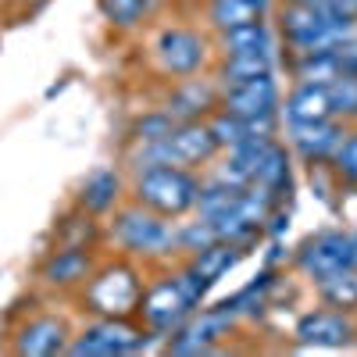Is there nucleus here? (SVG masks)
<instances>
[{
    "label": "nucleus",
    "mask_w": 357,
    "mask_h": 357,
    "mask_svg": "<svg viewBox=\"0 0 357 357\" xmlns=\"http://www.w3.org/2000/svg\"><path fill=\"white\" fill-rule=\"evenodd\" d=\"M200 193V178L193 168H178V165H151L139 168L132 178V204L146 207L161 218H183L197 207Z\"/></svg>",
    "instance_id": "1"
},
{
    "label": "nucleus",
    "mask_w": 357,
    "mask_h": 357,
    "mask_svg": "<svg viewBox=\"0 0 357 357\" xmlns=\"http://www.w3.org/2000/svg\"><path fill=\"white\" fill-rule=\"evenodd\" d=\"M143 279L132 264L114 261L104 268H93L82 289V304L89 314L97 318H132L139 314V301H143Z\"/></svg>",
    "instance_id": "2"
},
{
    "label": "nucleus",
    "mask_w": 357,
    "mask_h": 357,
    "mask_svg": "<svg viewBox=\"0 0 357 357\" xmlns=\"http://www.w3.org/2000/svg\"><path fill=\"white\" fill-rule=\"evenodd\" d=\"M282 36L293 47V54L311 50H333L340 40L354 33V22L325 11L321 4H282Z\"/></svg>",
    "instance_id": "3"
},
{
    "label": "nucleus",
    "mask_w": 357,
    "mask_h": 357,
    "mask_svg": "<svg viewBox=\"0 0 357 357\" xmlns=\"http://www.w3.org/2000/svg\"><path fill=\"white\" fill-rule=\"evenodd\" d=\"M111 236L126 254H168L175 247V229L168 225V218L146 211L139 204H129L114 215Z\"/></svg>",
    "instance_id": "4"
},
{
    "label": "nucleus",
    "mask_w": 357,
    "mask_h": 357,
    "mask_svg": "<svg viewBox=\"0 0 357 357\" xmlns=\"http://www.w3.org/2000/svg\"><path fill=\"white\" fill-rule=\"evenodd\" d=\"M146 343V329L132 325L129 318H97L89 321L79 336L68 340L72 357H114V354H132Z\"/></svg>",
    "instance_id": "5"
},
{
    "label": "nucleus",
    "mask_w": 357,
    "mask_h": 357,
    "mask_svg": "<svg viewBox=\"0 0 357 357\" xmlns=\"http://www.w3.org/2000/svg\"><path fill=\"white\" fill-rule=\"evenodd\" d=\"M193 301L183 293L178 279H158L154 286L143 289L139 301V314H143V329L151 336H172L186 325V318L193 314Z\"/></svg>",
    "instance_id": "6"
},
{
    "label": "nucleus",
    "mask_w": 357,
    "mask_h": 357,
    "mask_svg": "<svg viewBox=\"0 0 357 357\" xmlns=\"http://www.w3.org/2000/svg\"><path fill=\"white\" fill-rule=\"evenodd\" d=\"M296 268L314 282L333 275V272H343V268H357L354 236L340 232V229H325V232L307 236L301 243V250H296Z\"/></svg>",
    "instance_id": "7"
},
{
    "label": "nucleus",
    "mask_w": 357,
    "mask_h": 357,
    "mask_svg": "<svg viewBox=\"0 0 357 357\" xmlns=\"http://www.w3.org/2000/svg\"><path fill=\"white\" fill-rule=\"evenodd\" d=\"M232 321H236V314L225 304H218L215 311H204L197 318L190 314L183 329L168 336V350L172 354H211L229 336Z\"/></svg>",
    "instance_id": "8"
},
{
    "label": "nucleus",
    "mask_w": 357,
    "mask_h": 357,
    "mask_svg": "<svg viewBox=\"0 0 357 357\" xmlns=\"http://www.w3.org/2000/svg\"><path fill=\"white\" fill-rule=\"evenodd\" d=\"M154 54H158L161 72H165V75H175V79L197 75V72L204 68V57H207L204 40L193 33V29H178V25H175V29H165V33L158 36Z\"/></svg>",
    "instance_id": "9"
},
{
    "label": "nucleus",
    "mask_w": 357,
    "mask_h": 357,
    "mask_svg": "<svg viewBox=\"0 0 357 357\" xmlns=\"http://www.w3.org/2000/svg\"><path fill=\"white\" fill-rule=\"evenodd\" d=\"M222 111L240 118H275L279 111V86L272 75H257L243 82L222 86Z\"/></svg>",
    "instance_id": "10"
},
{
    "label": "nucleus",
    "mask_w": 357,
    "mask_h": 357,
    "mask_svg": "<svg viewBox=\"0 0 357 357\" xmlns=\"http://www.w3.org/2000/svg\"><path fill=\"white\" fill-rule=\"evenodd\" d=\"M347 126L343 118H321V122H304V126H289V139H293V151L301 154L304 165L318 168V165H329L336 146L343 143Z\"/></svg>",
    "instance_id": "11"
},
{
    "label": "nucleus",
    "mask_w": 357,
    "mask_h": 357,
    "mask_svg": "<svg viewBox=\"0 0 357 357\" xmlns=\"http://www.w3.org/2000/svg\"><path fill=\"white\" fill-rule=\"evenodd\" d=\"M296 343L301 347H343L354 340V321L347 311L336 307H318L307 311L301 321H296Z\"/></svg>",
    "instance_id": "12"
},
{
    "label": "nucleus",
    "mask_w": 357,
    "mask_h": 357,
    "mask_svg": "<svg viewBox=\"0 0 357 357\" xmlns=\"http://www.w3.org/2000/svg\"><path fill=\"white\" fill-rule=\"evenodd\" d=\"M218 107H222V89L190 75L172 89L165 111L175 118V122H204V118H211Z\"/></svg>",
    "instance_id": "13"
},
{
    "label": "nucleus",
    "mask_w": 357,
    "mask_h": 357,
    "mask_svg": "<svg viewBox=\"0 0 357 357\" xmlns=\"http://www.w3.org/2000/svg\"><path fill=\"white\" fill-rule=\"evenodd\" d=\"M68 325L54 314H40L33 321H25L15 336V354L22 357H54L68 350Z\"/></svg>",
    "instance_id": "14"
},
{
    "label": "nucleus",
    "mask_w": 357,
    "mask_h": 357,
    "mask_svg": "<svg viewBox=\"0 0 357 357\" xmlns=\"http://www.w3.org/2000/svg\"><path fill=\"white\" fill-rule=\"evenodd\" d=\"M93 272V257H89V247H57L43 257L40 264V279L47 286H57V289H68V286H79L89 279Z\"/></svg>",
    "instance_id": "15"
},
{
    "label": "nucleus",
    "mask_w": 357,
    "mask_h": 357,
    "mask_svg": "<svg viewBox=\"0 0 357 357\" xmlns=\"http://www.w3.org/2000/svg\"><path fill=\"white\" fill-rule=\"evenodd\" d=\"M286 122L289 126H304V122H321L333 118V97L325 82H296L293 93L286 97Z\"/></svg>",
    "instance_id": "16"
},
{
    "label": "nucleus",
    "mask_w": 357,
    "mask_h": 357,
    "mask_svg": "<svg viewBox=\"0 0 357 357\" xmlns=\"http://www.w3.org/2000/svg\"><path fill=\"white\" fill-rule=\"evenodd\" d=\"M122 200V175L114 168H97L82 178L79 186V207L82 215H107Z\"/></svg>",
    "instance_id": "17"
},
{
    "label": "nucleus",
    "mask_w": 357,
    "mask_h": 357,
    "mask_svg": "<svg viewBox=\"0 0 357 357\" xmlns=\"http://www.w3.org/2000/svg\"><path fill=\"white\" fill-rule=\"evenodd\" d=\"M236 261H240V247H236V243H222V240H215L211 247L197 250V254H193V261H190L186 268H190V272H193L207 289H211V286L229 272V268H232Z\"/></svg>",
    "instance_id": "18"
},
{
    "label": "nucleus",
    "mask_w": 357,
    "mask_h": 357,
    "mask_svg": "<svg viewBox=\"0 0 357 357\" xmlns=\"http://www.w3.org/2000/svg\"><path fill=\"white\" fill-rule=\"evenodd\" d=\"M261 18H264V0H211V4H207V22H211L218 33L254 25Z\"/></svg>",
    "instance_id": "19"
},
{
    "label": "nucleus",
    "mask_w": 357,
    "mask_h": 357,
    "mask_svg": "<svg viewBox=\"0 0 357 357\" xmlns=\"http://www.w3.org/2000/svg\"><path fill=\"white\" fill-rule=\"evenodd\" d=\"M318 286V296L325 307H336V311H347L354 314L357 311V268H343V272H333L314 282Z\"/></svg>",
    "instance_id": "20"
},
{
    "label": "nucleus",
    "mask_w": 357,
    "mask_h": 357,
    "mask_svg": "<svg viewBox=\"0 0 357 357\" xmlns=\"http://www.w3.org/2000/svg\"><path fill=\"white\" fill-rule=\"evenodd\" d=\"M218 75H222V86L257 79V75H272V54H225Z\"/></svg>",
    "instance_id": "21"
},
{
    "label": "nucleus",
    "mask_w": 357,
    "mask_h": 357,
    "mask_svg": "<svg viewBox=\"0 0 357 357\" xmlns=\"http://www.w3.org/2000/svg\"><path fill=\"white\" fill-rule=\"evenodd\" d=\"M222 50L225 54H272V36H268L264 22H254V25L222 33Z\"/></svg>",
    "instance_id": "22"
},
{
    "label": "nucleus",
    "mask_w": 357,
    "mask_h": 357,
    "mask_svg": "<svg viewBox=\"0 0 357 357\" xmlns=\"http://www.w3.org/2000/svg\"><path fill=\"white\" fill-rule=\"evenodd\" d=\"M293 75H296V82H325V86H329V82L340 75L336 54H333V50H311V54H296Z\"/></svg>",
    "instance_id": "23"
},
{
    "label": "nucleus",
    "mask_w": 357,
    "mask_h": 357,
    "mask_svg": "<svg viewBox=\"0 0 357 357\" xmlns=\"http://www.w3.org/2000/svg\"><path fill=\"white\" fill-rule=\"evenodd\" d=\"M97 8L114 29H136L151 15V0H97Z\"/></svg>",
    "instance_id": "24"
},
{
    "label": "nucleus",
    "mask_w": 357,
    "mask_h": 357,
    "mask_svg": "<svg viewBox=\"0 0 357 357\" xmlns=\"http://www.w3.org/2000/svg\"><path fill=\"white\" fill-rule=\"evenodd\" d=\"M333 97V118H357V75H336L329 82Z\"/></svg>",
    "instance_id": "25"
},
{
    "label": "nucleus",
    "mask_w": 357,
    "mask_h": 357,
    "mask_svg": "<svg viewBox=\"0 0 357 357\" xmlns=\"http://www.w3.org/2000/svg\"><path fill=\"white\" fill-rule=\"evenodd\" d=\"M333 172L336 178H343L347 186H357V129L343 136V143L336 146V154H333Z\"/></svg>",
    "instance_id": "26"
},
{
    "label": "nucleus",
    "mask_w": 357,
    "mask_h": 357,
    "mask_svg": "<svg viewBox=\"0 0 357 357\" xmlns=\"http://www.w3.org/2000/svg\"><path fill=\"white\" fill-rule=\"evenodd\" d=\"M172 126H175V118H172L168 111L143 114L139 122L132 126V139H136V143H151V139H161V136H168V132H172Z\"/></svg>",
    "instance_id": "27"
},
{
    "label": "nucleus",
    "mask_w": 357,
    "mask_h": 357,
    "mask_svg": "<svg viewBox=\"0 0 357 357\" xmlns=\"http://www.w3.org/2000/svg\"><path fill=\"white\" fill-rule=\"evenodd\" d=\"M211 243H215V229L207 225L204 218H200V222H190V225H183V229H175V247H183V250H190V254L211 247Z\"/></svg>",
    "instance_id": "28"
},
{
    "label": "nucleus",
    "mask_w": 357,
    "mask_h": 357,
    "mask_svg": "<svg viewBox=\"0 0 357 357\" xmlns=\"http://www.w3.org/2000/svg\"><path fill=\"white\" fill-rule=\"evenodd\" d=\"M282 4H321V0H282Z\"/></svg>",
    "instance_id": "29"
},
{
    "label": "nucleus",
    "mask_w": 357,
    "mask_h": 357,
    "mask_svg": "<svg viewBox=\"0 0 357 357\" xmlns=\"http://www.w3.org/2000/svg\"><path fill=\"white\" fill-rule=\"evenodd\" d=\"M354 8H357V0H354Z\"/></svg>",
    "instance_id": "30"
}]
</instances>
